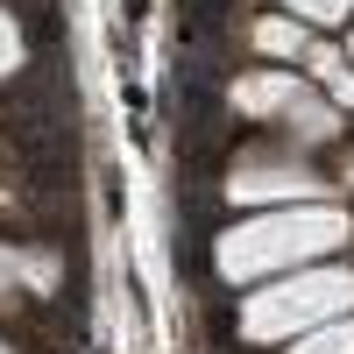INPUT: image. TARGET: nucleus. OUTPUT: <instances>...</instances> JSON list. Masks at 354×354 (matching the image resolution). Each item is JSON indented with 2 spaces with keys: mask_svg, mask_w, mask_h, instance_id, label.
I'll return each mask as SVG.
<instances>
[{
  "mask_svg": "<svg viewBox=\"0 0 354 354\" xmlns=\"http://www.w3.org/2000/svg\"><path fill=\"white\" fill-rule=\"evenodd\" d=\"M347 234L354 227H347L340 205H277V213H255L234 234H220L213 262H220L227 283H270L283 270H305V262L347 248Z\"/></svg>",
  "mask_w": 354,
  "mask_h": 354,
  "instance_id": "1",
  "label": "nucleus"
},
{
  "mask_svg": "<svg viewBox=\"0 0 354 354\" xmlns=\"http://www.w3.org/2000/svg\"><path fill=\"white\" fill-rule=\"evenodd\" d=\"M15 64H21V28L8 21V8H0V78H8Z\"/></svg>",
  "mask_w": 354,
  "mask_h": 354,
  "instance_id": "8",
  "label": "nucleus"
},
{
  "mask_svg": "<svg viewBox=\"0 0 354 354\" xmlns=\"http://www.w3.org/2000/svg\"><path fill=\"white\" fill-rule=\"evenodd\" d=\"M283 354H354V312L347 319H326V326H312V333H298Z\"/></svg>",
  "mask_w": 354,
  "mask_h": 354,
  "instance_id": "6",
  "label": "nucleus"
},
{
  "mask_svg": "<svg viewBox=\"0 0 354 354\" xmlns=\"http://www.w3.org/2000/svg\"><path fill=\"white\" fill-rule=\"evenodd\" d=\"M298 100H305V85L290 78V71H255V78H241V85H234V106H241V113H255V121H262V113H290Z\"/></svg>",
  "mask_w": 354,
  "mask_h": 354,
  "instance_id": "4",
  "label": "nucleus"
},
{
  "mask_svg": "<svg viewBox=\"0 0 354 354\" xmlns=\"http://www.w3.org/2000/svg\"><path fill=\"white\" fill-rule=\"evenodd\" d=\"M0 354H8V340H0Z\"/></svg>",
  "mask_w": 354,
  "mask_h": 354,
  "instance_id": "12",
  "label": "nucleus"
},
{
  "mask_svg": "<svg viewBox=\"0 0 354 354\" xmlns=\"http://www.w3.org/2000/svg\"><path fill=\"white\" fill-rule=\"evenodd\" d=\"M255 50H262V57H305V21H298V15L255 21Z\"/></svg>",
  "mask_w": 354,
  "mask_h": 354,
  "instance_id": "5",
  "label": "nucleus"
},
{
  "mask_svg": "<svg viewBox=\"0 0 354 354\" xmlns=\"http://www.w3.org/2000/svg\"><path fill=\"white\" fill-rule=\"evenodd\" d=\"M326 93H333V106H354V78H347V71H340V64H333V71H326Z\"/></svg>",
  "mask_w": 354,
  "mask_h": 354,
  "instance_id": "9",
  "label": "nucleus"
},
{
  "mask_svg": "<svg viewBox=\"0 0 354 354\" xmlns=\"http://www.w3.org/2000/svg\"><path fill=\"white\" fill-rule=\"evenodd\" d=\"M227 198L234 205H326V177H305V170H241V177H227Z\"/></svg>",
  "mask_w": 354,
  "mask_h": 354,
  "instance_id": "3",
  "label": "nucleus"
},
{
  "mask_svg": "<svg viewBox=\"0 0 354 354\" xmlns=\"http://www.w3.org/2000/svg\"><path fill=\"white\" fill-rule=\"evenodd\" d=\"M347 8L354 0H290V15H298L305 28H333V21H347Z\"/></svg>",
  "mask_w": 354,
  "mask_h": 354,
  "instance_id": "7",
  "label": "nucleus"
},
{
  "mask_svg": "<svg viewBox=\"0 0 354 354\" xmlns=\"http://www.w3.org/2000/svg\"><path fill=\"white\" fill-rule=\"evenodd\" d=\"M15 270H28V262H15L8 248H0V305H8V290H15Z\"/></svg>",
  "mask_w": 354,
  "mask_h": 354,
  "instance_id": "11",
  "label": "nucleus"
},
{
  "mask_svg": "<svg viewBox=\"0 0 354 354\" xmlns=\"http://www.w3.org/2000/svg\"><path fill=\"white\" fill-rule=\"evenodd\" d=\"M347 50H354V36H347Z\"/></svg>",
  "mask_w": 354,
  "mask_h": 354,
  "instance_id": "13",
  "label": "nucleus"
},
{
  "mask_svg": "<svg viewBox=\"0 0 354 354\" xmlns=\"http://www.w3.org/2000/svg\"><path fill=\"white\" fill-rule=\"evenodd\" d=\"M305 64H312V78H326V71H333V64H340V57H333V50H326V43H305Z\"/></svg>",
  "mask_w": 354,
  "mask_h": 354,
  "instance_id": "10",
  "label": "nucleus"
},
{
  "mask_svg": "<svg viewBox=\"0 0 354 354\" xmlns=\"http://www.w3.org/2000/svg\"><path fill=\"white\" fill-rule=\"evenodd\" d=\"M354 312V270H283L262 290H248L241 305V333L248 340H298L326 319H347Z\"/></svg>",
  "mask_w": 354,
  "mask_h": 354,
  "instance_id": "2",
  "label": "nucleus"
}]
</instances>
